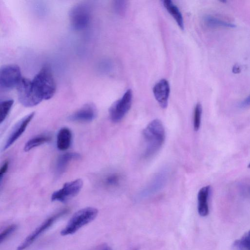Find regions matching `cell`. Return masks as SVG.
Segmentation results:
<instances>
[{
  "label": "cell",
  "mask_w": 250,
  "mask_h": 250,
  "mask_svg": "<svg viewBox=\"0 0 250 250\" xmlns=\"http://www.w3.org/2000/svg\"><path fill=\"white\" fill-rule=\"evenodd\" d=\"M165 138V129L162 122L159 119L150 122L143 131L144 158L148 159L157 154L163 146Z\"/></svg>",
  "instance_id": "obj_1"
},
{
  "label": "cell",
  "mask_w": 250,
  "mask_h": 250,
  "mask_svg": "<svg viewBox=\"0 0 250 250\" xmlns=\"http://www.w3.org/2000/svg\"><path fill=\"white\" fill-rule=\"evenodd\" d=\"M35 90L42 100L51 99L56 90V83L50 68L45 65L32 80Z\"/></svg>",
  "instance_id": "obj_2"
},
{
  "label": "cell",
  "mask_w": 250,
  "mask_h": 250,
  "mask_svg": "<svg viewBox=\"0 0 250 250\" xmlns=\"http://www.w3.org/2000/svg\"><path fill=\"white\" fill-rule=\"evenodd\" d=\"M98 213L97 209L92 207L85 208L77 211L61 230V235L65 236L74 233L82 227L92 221L97 216Z\"/></svg>",
  "instance_id": "obj_3"
},
{
  "label": "cell",
  "mask_w": 250,
  "mask_h": 250,
  "mask_svg": "<svg viewBox=\"0 0 250 250\" xmlns=\"http://www.w3.org/2000/svg\"><path fill=\"white\" fill-rule=\"evenodd\" d=\"M18 98L20 103L25 107H33L42 100L36 93L32 80L22 77L16 87Z\"/></svg>",
  "instance_id": "obj_4"
},
{
  "label": "cell",
  "mask_w": 250,
  "mask_h": 250,
  "mask_svg": "<svg viewBox=\"0 0 250 250\" xmlns=\"http://www.w3.org/2000/svg\"><path fill=\"white\" fill-rule=\"evenodd\" d=\"M70 23L72 29L80 31L85 29L89 24L91 18V8L85 3L74 5L69 13Z\"/></svg>",
  "instance_id": "obj_5"
},
{
  "label": "cell",
  "mask_w": 250,
  "mask_h": 250,
  "mask_svg": "<svg viewBox=\"0 0 250 250\" xmlns=\"http://www.w3.org/2000/svg\"><path fill=\"white\" fill-rule=\"evenodd\" d=\"M20 67L13 64L4 65L0 70V86L4 90L16 87L22 78Z\"/></svg>",
  "instance_id": "obj_6"
},
{
  "label": "cell",
  "mask_w": 250,
  "mask_h": 250,
  "mask_svg": "<svg viewBox=\"0 0 250 250\" xmlns=\"http://www.w3.org/2000/svg\"><path fill=\"white\" fill-rule=\"evenodd\" d=\"M132 101V92L127 89L123 96L115 102L109 109V117L113 123L121 121L129 110Z\"/></svg>",
  "instance_id": "obj_7"
},
{
  "label": "cell",
  "mask_w": 250,
  "mask_h": 250,
  "mask_svg": "<svg viewBox=\"0 0 250 250\" xmlns=\"http://www.w3.org/2000/svg\"><path fill=\"white\" fill-rule=\"evenodd\" d=\"M68 211V208L62 209L59 212L47 218L25 239L18 247L17 250H24L28 248L39 236L49 229L56 220L64 215Z\"/></svg>",
  "instance_id": "obj_8"
},
{
  "label": "cell",
  "mask_w": 250,
  "mask_h": 250,
  "mask_svg": "<svg viewBox=\"0 0 250 250\" xmlns=\"http://www.w3.org/2000/svg\"><path fill=\"white\" fill-rule=\"evenodd\" d=\"M83 186V182L81 179L65 183L61 188L53 193L51 200L64 202L77 195Z\"/></svg>",
  "instance_id": "obj_9"
},
{
  "label": "cell",
  "mask_w": 250,
  "mask_h": 250,
  "mask_svg": "<svg viewBox=\"0 0 250 250\" xmlns=\"http://www.w3.org/2000/svg\"><path fill=\"white\" fill-rule=\"evenodd\" d=\"M34 115L35 112H31L24 117L15 125L6 140L4 149L10 147L22 135Z\"/></svg>",
  "instance_id": "obj_10"
},
{
  "label": "cell",
  "mask_w": 250,
  "mask_h": 250,
  "mask_svg": "<svg viewBox=\"0 0 250 250\" xmlns=\"http://www.w3.org/2000/svg\"><path fill=\"white\" fill-rule=\"evenodd\" d=\"M97 115L96 106L93 104L88 103L72 114L69 119L73 122H89L94 120Z\"/></svg>",
  "instance_id": "obj_11"
},
{
  "label": "cell",
  "mask_w": 250,
  "mask_h": 250,
  "mask_svg": "<svg viewBox=\"0 0 250 250\" xmlns=\"http://www.w3.org/2000/svg\"><path fill=\"white\" fill-rule=\"evenodd\" d=\"M153 93L160 106L163 108H166L170 93L168 81L166 79H162L157 82L153 88Z\"/></svg>",
  "instance_id": "obj_12"
},
{
  "label": "cell",
  "mask_w": 250,
  "mask_h": 250,
  "mask_svg": "<svg viewBox=\"0 0 250 250\" xmlns=\"http://www.w3.org/2000/svg\"><path fill=\"white\" fill-rule=\"evenodd\" d=\"M210 190V186H207L202 188L198 193V212L202 217L206 216L209 212L208 198Z\"/></svg>",
  "instance_id": "obj_13"
},
{
  "label": "cell",
  "mask_w": 250,
  "mask_h": 250,
  "mask_svg": "<svg viewBox=\"0 0 250 250\" xmlns=\"http://www.w3.org/2000/svg\"><path fill=\"white\" fill-rule=\"evenodd\" d=\"M72 133L67 127H62L57 135V147L60 150H65L69 148L72 142Z\"/></svg>",
  "instance_id": "obj_14"
},
{
  "label": "cell",
  "mask_w": 250,
  "mask_h": 250,
  "mask_svg": "<svg viewBox=\"0 0 250 250\" xmlns=\"http://www.w3.org/2000/svg\"><path fill=\"white\" fill-rule=\"evenodd\" d=\"M81 157L80 154L76 152H67L61 155L58 159L56 164L57 174L63 173L71 161L78 160Z\"/></svg>",
  "instance_id": "obj_15"
},
{
  "label": "cell",
  "mask_w": 250,
  "mask_h": 250,
  "mask_svg": "<svg viewBox=\"0 0 250 250\" xmlns=\"http://www.w3.org/2000/svg\"><path fill=\"white\" fill-rule=\"evenodd\" d=\"M163 5L175 20L179 27L183 30L184 28V19L178 7L170 0H164Z\"/></svg>",
  "instance_id": "obj_16"
},
{
  "label": "cell",
  "mask_w": 250,
  "mask_h": 250,
  "mask_svg": "<svg viewBox=\"0 0 250 250\" xmlns=\"http://www.w3.org/2000/svg\"><path fill=\"white\" fill-rule=\"evenodd\" d=\"M205 24L210 28L227 27L234 28L236 25L233 23L226 21L211 15H206L203 18Z\"/></svg>",
  "instance_id": "obj_17"
},
{
  "label": "cell",
  "mask_w": 250,
  "mask_h": 250,
  "mask_svg": "<svg viewBox=\"0 0 250 250\" xmlns=\"http://www.w3.org/2000/svg\"><path fill=\"white\" fill-rule=\"evenodd\" d=\"M51 140V137L49 135L41 134L36 136L29 139L26 143L24 150L25 151H28L44 143L49 142Z\"/></svg>",
  "instance_id": "obj_18"
},
{
  "label": "cell",
  "mask_w": 250,
  "mask_h": 250,
  "mask_svg": "<svg viewBox=\"0 0 250 250\" xmlns=\"http://www.w3.org/2000/svg\"><path fill=\"white\" fill-rule=\"evenodd\" d=\"M234 250H250V229L233 243Z\"/></svg>",
  "instance_id": "obj_19"
},
{
  "label": "cell",
  "mask_w": 250,
  "mask_h": 250,
  "mask_svg": "<svg viewBox=\"0 0 250 250\" xmlns=\"http://www.w3.org/2000/svg\"><path fill=\"white\" fill-rule=\"evenodd\" d=\"M123 182V176L118 173H111L104 179V185L108 188H117Z\"/></svg>",
  "instance_id": "obj_20"
},
{
  "label": "cell",
  "mask_w": 250,
  "mask_h": 250,
  "mask_svg": "<svg viewBox=\"0 0 250 250\" xmlns=\"http://www.w3.org/2000/svg\"><path fill=\"white\" fill-rule=\"evenodd\" d=\"M156 178L151 185L147 187L148 189L145 190L143 194H151V192H155V190H157L160 188H161L162 186H163L166 178L164 174L160 173Z\"/></svg>",
  "instance_id": "obj_21"
},
{
  "label": "cell",
  "mask_w": 250,
  "mask_h": 250,
  "mask_svg": "<svg viewBox=\"0 0 250 250\" xmlns=\"http://www.w3.org/2000/svg\"><path fill=\"white\" fill-rule=\"evenodd\" d=\"M14 101L12 99L6 100L0 102V123L5 119L10 112Z\"/></svg>",
  "instance_id": "obj_22"
},
{
  "label": "cell",
  "mask_w": 250,
  "mask_h": 250,
  "mask_svg": "<svg viewBox=\"0 0 250 250\" xmlns=\"http://www.w3.org/2000/svg\"><path fill=\"white\" fill-rule=\"evenodd\" d=\"M202 107L200 103H197L194 108L193 114V127L195 131H198L200 127Z\"/></svg>",
  "instance_id": "obj_23"
},
{
  "label": "cell",
  "mask_w": 250,
  "mask_h": 250,
  "mask_svg": "<svg viewBox=\"0 0 250 250\" xmlns=\"http://www.w3.org/2000/svg\"><path fill=\"white\" fill-rule=\"evenodd\" d=\"M17 226L12 224L7 227L0 234V243L1 244L7 237L12 234L17 229Z\"/></svg>",
  "instance_id": "obj_24"
},
{
  "label": "cell",
  "mask_w": 250,
  "mask_h": 250,
  "mask_svg": "<svg viewBox=\"0 0 250 250\" xmlns=\"http://www.w3.org/2000/svg\"><path fill=\"white\" fill-rule=\"evenodd\" d=\"M126 1L125 0H116L114 4V8L116 12L123 15L125 12Z\"/></svg>",
  "instance_id": "obj_25"
},
{
  "label": "cell",
  "mask_w": 250,
  "mask_h": 250,
  "mask_svg": "<svg viewBox=\"0 0 250 250\" xmlns=\"http://www.w3.org/2000/svg\"><path fill=\"white\" fill-rule=\"evenodd\" d=\"M9 166V162L6 161L2 165L0 169V179L1 181L3 175L6 172Z\"/></svg>",
  "instance_id": "obj_26"
},
{
  "label": "cell",
  "mask_w": 250,
  "mask_h": 250,
  "mask_svg": "<svg viewBox=\"0 0 250 250\" xmlns=\"http://www.w3.org/2000/svg\"><path fill=\"white\" fill-rule=\"evenodd\" d=\"M91 250H112V249L107 244H103L99 245Z\"/></svg>",
  "instance_id": "obj_27"
},
{
  "label": "cell",
  "mask_w": 250,
  "mask_h": 250,
  "mask_svg": "<svg viewBox=\"0 0 250 250\" xmlns=\"http://www.w3.org/2000/svg\"><path fill=\"white\" fill-rule=\"evenodd\" d=\"M249 106H250V95L240 104V106L241 107H247Z\"/></svg>",
  "instance_id": "obj_28"
},
{
  "label": "cell",
  "mask_w": 250,
  "mask_h": 250,
  "mask_svg": "<svg viewBox=\"0 0 250 250\" xmlns=\"http://www.w3.org/2000/svg\"><path fill=\"white\" fill-rule=\"evenodd\" d=\"M232 71L234 73H238L240 71V67L238 65H234L232 68Z\"/></svg>",
  "instance_id": "obj_29"
},
{
  "label": "cell",
  "mask_w": 250,
  "mask_h": 250,
  "mask_svg": "<svg viewBox=\"0 0 250 250\" xmlns=\"http://www.w3.org/2000/svg\"><path fill=\"white\" fill-rule=\"evenodd\" d=\"M248 167L250 168V163L248 165Z\"/></svg>",
  "instance_id": "obj_30"
},
{
  "label": "cell",
  "mask_w": 250,
  "mask_h": 250,
  "mask_svg": "<svg viewBox=\"0 0 250 250\" xmlns=\"http://www.w3.org/2000/svg\"></svg>",
  "instance_id": "obj_31"
}]
</instances>
